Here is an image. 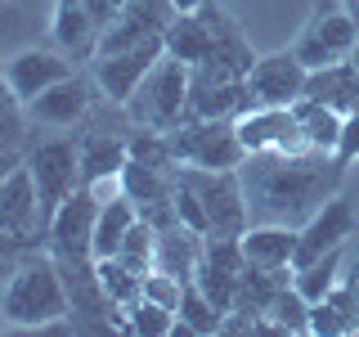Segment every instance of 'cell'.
Wrapping results in <instances>:
<instances>
[{"mask_svg":"<svg viewBox=\"0 0 359 337\" xmlns=\"http://www.w3.org/2000/svg\"><path fill=\"white\" fill-rule=\"evenodd\" d=\"M117 261H126L135 275H149V270H157V230L149 220H135L130 234L121 239V252Z\"/></svg>","mask_w":359,"mask_h":337,"instance_id":"d6a6232c","label":"cell"},{"mask_svg":"<svg viewBox=\"0 0 359 337\" xmlns=\"http://www.w3.org/2000/svg\"><path fill=\"white\" fill-rule=\"evenodd\" d=\"M301 99L328 104V108L341 112V117L359 112V63L341 59V63H328V67H314V72L306 77V95Z\"/></svg>","mask_w":359,"mask_h":337,"instance_id":"44dd1931","label":"cell"},{"mask_svg":"<svg viewBox=\"0 0 359 337\" xmlns=\"http://www.w3.org/2000/svg\"><path fill=\"white\" fill-rule=\"evenodd\" d=\"M189 72H194V63L175 59V54H162L153 63V72L140 81V90L121 104L130 126L175 131L180 121H189Z\"/></svg>","mask_w":359,"mask_h":337,"instance_id":"3957f363","label":"cell"},{"mask_svg":"<svg viewBox=\"0 0 359 337\" xmlns=\"http://www.w3.org/2000/svg\"><path fill=\"white\" fill-rule=\"evenodd\" d=\"M198 14L207 18V27H211V45H216V63L224 67H233V72H252V63L261 59V54L252 50V41H247V32H243V22L229 14V9L220 5V0H202L198 5Z\"/></svg>","mask_w":359,"mask_h":337,"instance_id":"ffe728a7","label":"cell"},{"mask_svg":"<svg viewBox=\"0 0 359 337\" xmlns=\"http://www.w3.org/2000/svg\"><path fill=\"white\" fill-rule=\"evenodd\" d=\"M202 247H207V234L189 230L184 220L166 225V230H157V270H166V275H175V279L189 284V279L198 275Z\"/></svg>","mask_w":359,"mask_h":337,"instance_id":"cb8c5ba5","label":"cell"},{"mask_svg":"<svg viewBox=\"0 0 359 337\" xmlns=\"http://www.w3.org/2000/svg\"><path fill=\"white\" fill-rule=\"evenodd\" d=\"M171 140V153L180 166H211V171H224V166H243L247 162V149L238 140V121L229 117H189L180 121L175 131H166Z\"/></svg>","mask_w":359,"mask_h":337,"instance_id":"8992f818","label":"cell"},{"mask_svg":"<svg viewBox=\"0 0 359 337\" xmlns=\"http://www.w3.org/2000/svg\"><path fill=\"white\" fill-rule=\"evenodd\" d=\"M81 180L86 185H99V180H117L121 166L130 162V140L112 131H86L81 140Z\"/></svg>","mask_w":359,"mask_h":337,"instance_id":"603a6c76","label":"cell"},{"mask_svg":"<svg viewBox=\"0 0 359 337\" xmlns=\"http://www.w3.org/2000/svg\"><path fill=\"white\" fill-rule=\"evenodd\" d=\"M72 54H59V50H22L14 59L5 63V86L14 90L22 104H32L36 95H45L54 81H63V77H72L76 67Z\"/></svg>","mask_w":359,"mask_h":337,"instance_id":"2e32d148","label":"cell"},{"mask_svg":"<svg viewBox=\"0 0 359 337\" xmlns=\"http://www.w3.org/2000/svg\"><path fill=\"white\" fill-rule=\"evenodd\" d=\"M202 0H175V9H198Z\"/></svg>","mask_w":359,"mask_h":337,"instance_id":"74e56055","label":"cell"},{"mask_svg":"<svg viewBox=\"0 0 359 337\" xmlns=\"http://www.w3.org/2000/svg\"><path fill=\"white\" fill-rule=\"evenodd\" d=\"M175 14H180L175 0H126V5L117 9V18L104 27L95 54H117V50H130V45L166 37V27H171Z\"/></svg>","mask_w":359,"mask_h":337,"instance_id":"4fadbf2b","label":"cell"},{"mask_svg":"<svg viewBox=\"0 0 359 337\" xmlns=\"http://www.w3.org/2000/svg\"><path fill=\"white\" fill-rule=\"evenodd\" d=\"M341 270H346V247H337V252L328 256H319V261H310V265H297V275H292V284L301 288V297L310 301H323L328 292L337 288V279H341Z\"/></svg>","mask_w":359,"mask_h":337,"instance_id":"f1b7e54d","label":"cell"},{"mask_svg":"<svg viewBox=\"0 0 359 337\" xmlns=\"http://www.w3.org/2000/svg\"><path fill=\"white\" fill-rule=\"evenodd\" d=\"M27 166H32V176H36L45 230H50L54 211H59L76 189H86V180H81V144H72V140H41V144L27 149Z\"/></svg>","mask_w":359,"mask_h":337,"instance_id":"52a82bcc","label":"cell"},{"mask_svg":"<svg viewBox=\"0 0 359 337\" xmlns=\"http://www.w3.org/2000/svg\"><path fill=\"white\" fill-rule=\"evenodd\" d=\"M95 95H99L95 77L72 72V77H63V81H54L45 95L32 99L27 112H32V121H45V126H76L90 112V104H95Z\"/></svg>","mask_w":359,"mask_h":337,"instance_id":"e0dca14e","label":"cell"},{"mask_svg":"<svg viewBox=\"0 0 359 337\" xmlns=\"http://www.w3.org/2000/svg\"><path fill=\"white\" fill-rule=\"evenodd\" d=\"M175 171L198 194L202 211L211 220V234L216 239H243L247 225H252V211H247V189H243L238 166H224V171H211V166H175Z\"/></svg>","mask_w":359,"mask_h":337,"instance_id":"277c9868","label":"cell"},{"mask_svg":"<svg viewBox=\"0 0 359 337\" xmlns=\"http://www.w3.org/2000/svg\"><path fill=\"white\" fill-rule=\"evenodd\" d=\"M50 37H54V45H59L63 54H72V59H95L104 27H99L95 14H90L86 0H54Z\"/></svg>","mask_w":359,"mask_h":337,"instance_id":"d6986e66","label":"cell"},{"mask_svg":"<svg viewBox=\"0 0 359 337\" xmlns=\"http://www.w3.org/2000/svg\"><path fill=\"white\" fill-rule=\"evenodd\" d=\"M297 117H301V131H306V144L314 153H337L341 149V131H346V117L328 104H314V99H297Z\"/></svg>","mask_w":359,"mask_h":337,"instance_id":"484cf974","label":"cell"},{"mask_svg":"<svg viewBox=\"0 0 359 337\" xmlns=\"http://www.w3.org/2000/svg\"><path fill=\"white\" fill-rule=\"evenodd\" d=\"M72 319V297H67V284L59 275L50 252H27L14 265L5 284V297H0V324L5 329H50V324Z\"/></svg>","mask_w":359,"mask_h":337,"instance_id":"7a4b0ae2","label":"cell"},{"mask_svg":"<svg viewBox=\"0 0 359 337\" xmlns=\"http://www.w3.org/2000/svg\"><path fill=\"white\" fill-rule=\"evenodd\" d=\"M121 324H126V333H135V337H171L180 315L157 306V301H149V297H140L135 306L121 310Z\"/></svg>","mask_w":359,"mask_h":337,"instance_id":"4dcf8cb0","label":"cell"},{"mask_svg":"<svg viewBox=\"0 0 359 337\" xmlns=\"http://www.w3.org/2000/svg\"><path fill=\"white\" fill-rule=\"evenodd\" d=\"M135 220H140V211H135V202L126 194L108 198L104 207H99V220H95V256H99V261L121 252V239L130 234Z\"/></svg>","mask_w":359,"mask_h":337,"instance_id":"4316f807","label":"cell"},{"mask_svg":"<svg viewBox=\"0 0 359 337\" xmlns=\"http://www.w3.org/2000/svg\"><path fill=\"white\" fill-rule=\"evenodd\" d=\"M166 54H175V59H184V63L216 59L211 27H207V18H202L198 9H180V14L171 18V27H166Z\"/></svg>","mask_w":359,"mask_h":337,"instance_id":"d4e9b609","label":"cell"},{"mask_svg":"<svg viewBox=\"0 0 359 337\" xmlns=\"http://www.w3.org/2000/svg\"><path fill=\"white\" fill-rule=\"evenodd\" d=\"M162 54H166V37L130 45V50H117V54H95V59H90V77H95L99 95H104L108 104H126Z\"/></svg>","mask_w":359,"mask_h":337,"instance_id":"30bf717a","label":"cell"},{"mask_svg":"<svg viewBox=\"0 0 359 337\" xmlns=\"http://www.w3.org/2000/svg\"><path fill=\"white\" fill-rule=\"evenodd\" d=\"M346 166L337 153H247L243 189L252 225H292L301 230L332 194H341Z\"/></svg>","mask_w":359,"mask_h":337,"instance_id":"6da1fadb","label":"cell"},{"mask_svg":"<svg viewBox=\"0 0 359 337\" xmlns=\"http://www.w3.org/2000/svg\"><path fill=\"white\" fill-rule=\"evenodd\" d=\"M310 333H319V337L359 333V270L355 265H346L337 288L310 306Z\"/></svg>","mask_w":359,"mask_h":337,"instance_id":"ac0fdd59","label":"cell"},{"mask_svg":"<svg viewBox=\"0 0 359 337\" xmlns=\"http://www.w3.org/2000/svg\"><path fill=\"white\" fill-rule=\"evenodd\" d=\"M0 234H5V256H14L27 247L36 252L45 247V211H41V194H36V176L27 162L9 166L0 180Z\"/></svg>","mask_w":359,"mask_h":337,"instance_id":"5b68a950","label":"cell"},{"mask_svg":"<svg viewBox=\"0 0 359 337\" xmlns=\"http://www.w3.org/2000/svg\"><path fill=\"white\" fill-rule=\"evenodd\" d=\"M86 5H90V14L99 18V27H108V22L117 18V9L126 5V0H86Z\"/></svg>","mask_w":359,"mask_h":337,"instance_id":"d590c367","label":"cell"},{"mask_svg":"<svg viewBox=\"0 0 359 337\" xmlns=\"http://www.w3.org/2000/svg\"><path fill=\"white\" fill-rule=\"evenodd\" d=\"M355 234H359V216H355L351 198L332 194L306 225H301V243H297V261H292V265L319 261V256H328V252H337V247H346Z\"/></svg>","mask_w":359,"mask_h":337,"instance_id":"9a60e30c","label":"cell"},{"mask_svg":"<svg viewBox=\"0 0 359 337\" xmlns=\"http://www.w3.org/2000/svg\"><path fill=\"white\" fill-rule=\"evenodd\" d=\"M337 157H341V162H355V157H359V112H351V117H346V131H341V149H337Z\"/></svg>","mask_w":359,"mask_h":337,"instance_id":"e575fe53","label":"cell"},{"mask_svg":"<svg viewBox=\"0 0 359 337\" xmlns=\"http://www.w3.org/2000/svg\"><path fill=\"white\" fill-rule=\"evenodd\" d=\"M265 324H269V333H297V337L310 333V301L301 297L297 284H287V288L265 306Z\"/></svg>","mask_w":359,"mask_h":337,"instance_id":"f546056e","label":"cell"},{"mask_svg":"<svg viewBox=\"0 0 359 337\" xmlns=\"http://www.w3.org/2000/svg\"><path fill=\"white\" fill-rule=\"evenodd\" d=\"M355 41H359V22L341 9V0H328V5L319 0L314 14H310V22L297 32V41H292V54L314 72V67L351 59Z\"/></svg>","mask_w":359,"mask_h":337,"instance_id":"ba28073f","label":"cell"},{"mask_svg":"<svg viewBox=\"0 0 359 337\" xmlns=\"http://www.w3.org/2000/svg\"><path fill=\"white\" fill-rule=\"evenodd\" d=\"M306 77L310 67L297 59L292 50L261 54L247 72V90H252V108H292L306 95Z\"/></svg>","mask_w":359,"mask_h":337,"instance_id":"8fae6325","label":"cell"},{"mask_svg":"<svg viewBox=\"0 0 359 337\" xmlns=\"http://www.w3.org/2000/svg\"><path fill=\"white\" fill-rule=\"evenodd\" d=\"M175 216L189 225V230H198V234H211V220H207V211H202V202H198V194L180 180V171H175Z\"/></svg>","mask_w":359,"mask_h":337,"instance_id":"836d02e7","label":"cell"},{"mask_svg":"<svg viewBox=\"0 0 359 337\" xmlns=\"http://www.w3.org/2000/svg\"><path fill=\"white\" fill-rule=\"evenodd\" d=\"M341 9H346V14H351V18L359 22V0H341Z\"/></svg>","mask_w":359,"mask_h":337,"instance_id":"8d00e7d4","label":"cell"},{"mask_svg":"<svg viewBox=\"0 0 359 337\" xmlns=\"http://www.w3.org/2000/svg\"><path fill=\"white\" fill-rule=\"evenodd\" d=\"M175 333H194V337L224 333V310L194 284V279L184 284V297H180V324H175Z\"/></svg>","mask_w":359,"mask_h":337,"instance_id":"83f0119b","label":"cell"},{"mask_svg":"<svg viewBox=\"0 0 359 337\" xmlns=\"http://www.w3.org/2000/svg\"><path fill=\"white\" fill-rule=\"evenodd\" d=\"M99 279H104V292L112 297V306L126 310L135 301L144 297V275H135L126 261H117V256H104L99 261Z\"/></svg>","mask_w":359,"mask_h":337,"instance_id":"1f68e13d","label":"cell"},{"mask_svg":"<svg viewBox=\"0 0 359 337\" xmlns=\"http://www.w3.org/2000/svg\"><path fill=\"white\" fill-rule=\"evenodd\" d=\"M351 63H359V41H355V50H351Z\"/></svg>","mask_w":359,"mask_h":337,"instance_id":"f35d334b","label":"cell"},{"mask_svg":"<svg viewBox=\"0 0 359 337\" xmlns=\"http://www.w3.org/2000/svg\"><path fill=\"white\" fill-rule=\"evenodd\" d=\"M238 140L247 153H310L297 108H247L238 117Z\"/></svg>","mask_w":359,"mask_h":337,"instance_id":"5bb4252c","label":"cell"},{"mask_svg":"<svg viewBox=\"0 0 359 337\" xmlns=\"http://www.w3.org/2000/svg\"><path fill=\"white\" fill-rule=\"evenodd\" d=\"M297 243H301V230L292 225H247L243 234V252L252 265H265V270H297Z\"/></svg>","mask_w":359,"mask_h":337,"instance_id":"7402d4cb","label":"cell"},{"mask_svg":"<svg viewBox=\"0 0 359 337\" xmlns=\"http://www.w3.org/2000/svg\"><path fill=\"white\" fill-rule=\"evenodd\" d=\"M104 198L95 189H76L72 198L54 211L50 230H45V252L54 256H95V220Z\"/></svg>","mask_w":359,"mask_h":337,"instance_id":"7c38bea8","label":"cell"},{"mask_svg":"<svg viewBox=\"0 0 359 337\" xmlns=\"http://www.w3.org/2000/svg\"><path fill=\"white\" fill-rule=\"evenodd\" d=\"M247 108H252V90H247L243 72H233V67H224L216 59L194 63V72H189V117L238 121Z\"/></svg>","mask_w":359,"mask_h":337,"instance_id":"9c48e42d","label":"cell"}]
</instances>
